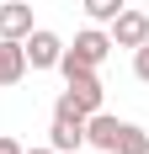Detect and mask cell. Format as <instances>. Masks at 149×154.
<instances>
[{
  "instance_id": "cell-11",
  "label": "cell",
  "mask_w": 149,
  "mask_h": 154,
  "mask_svg": "<svg viewBox=\"0 0 149 154\" xmlns=\"http://www.w3.org/2000/svg\"><path fill=\"white\" fill-rule=\"evenodd\" d=\"M133 75L149 85V43H138V48H133Z\"/></svg>"
},
{
  "instance_id": "cell-12",
  "label": "cell",
  "mask_w": 149,
  "mask_h": 154,
  "mask_svg": "<svg viewBox=\"0 0 149 154\" xmlns=\"http://www.w3.org/2000/svg\"><path fill=\"white\" fill-rule=\"evenodd\" d=\"M0 154H21V143H16V138H5V133H0Z\"/></svg>"
},
{
  "instance_id": "cell-1",
  "label": "cell",
  "mask_w": 149,
  "mask_h": 154,
  "mask_svg": "<svg viewBox=\"0 0 149 154\" xmlns=\"http://www.w3.org/2000/svg\"><path fill=\"white\" fill-rule=\"evenodd\" d=\"M48 143L59 154H74V149H85V112L74 106L69 96H59L53 101V122H48Z\"/></svg>"
},
{
  "instance_id": "cell-4",
  "label": "cell",
  "mask_w": 149,
  "mask_h": 154,
  "mask_svg": "<svg viewBox=\"0 0 149 154\" xmlns=\"http://www.w3.org/2000/svg\"><path fill=\"white\" fill-rule=\"evenodd\" d=\"M21 48H27V69H59V59H64V37L48 27H32L21 37Z\"/></svg>"
},
{
  "instance_id": "cell-13",
  "label": "cell",
  "mask_w": 149,
  "mask_h": 154,
  "mask_svg": "<svg viewBox=\"0 0 149 154\" xmlns=\"http://www.w3.org/2000/svg\"><path fill=\"white\" fill-rule=\"evenodd\" d=\"M21 154H59V149H53V143H48V149H21Z\"/></svg>"
},
{
  "instance_id": "cell-2",
  "label": "cell",
  "mask_w": 149,
  "mask_h": 154,
  "mask_svg": "<svg viewBox=\"0 0 149 154\" xmlns=\"http://www.w3.org/2000/svg\"><path fill=\"white\" fill-rule=\"evenodd\" d=\"M59 75H64V96H69L74 106L85 112H101V101H106V91H101V80H96V69H85V64H69V59H59Z\"/></svg>"
},
{
  "instance_id": "cell-9",
  "label": "cell",
  "mask_w": 149,
  "mask_h": 154,
  "mask_svg": "<svg viewBox=\"0 0 149 154\" xmlns=\"http://www.w3.org/2000/svg\"><path fill=\"white\" fill-rule=\"evenodd\" d=\"M117 154H149V133L138 122H122V133H117Z\"/></svg>"
},
{
  "instance_id": "cell-5",
  "label": "cell",
  "mask_w": 149,
  "mask_h": 154,
  "mask_svg": "<svg viewBox=\"0 0 149 154\" xmlns=\"http://www.w3.org/2000/svg\"><path fill=\"white\" fill-rule=\"evenodd\" d=\"M138 43H149V11H128L122 5L112 16V48H138Z\"/></svg>"
},
{
  "instance_id": "cell-6",
  "label": "cell",
  "mask_w": 149,
  "mask_h": 154,
  "mask_svg": "<svg viewBox=\"0 0 149 154\" xmlns=\"http://www.w3.org/2000/svg\"><path fill=\"white\" fill-rule=\"evenodd\" d=\"M117 133H122V122L112 117V112H90V117H85V143H90V149L117 154Z\"/></svg>"
},
{
  "instance_id": "cell-3",
  "label": "cell",
  "mask_w": 149,
  "mask_h": 154,
  "mask_svg": "<svg viewBox=\"0 0 149 154\" xmlns=\"http://www.w3.org/2000/svg\"><path fill=\"white\" fill-rule=\"evenodd\" d=\"M106 53H112V32H101V27H85V32H74V43H64V59L85 64V69H101Z\"/></svg>"
},
{
  "instance_id": "cell-8",
  "label": "cell",
  "mask_w": 149,
  "mask_h": 154,
  "mask_svg": "<svg viewBox=\"0 0 149 154\" xmlns=\"http://www.w3.org/2000/svg\"><path fill=\"white\" fill-rule=\"evenodd\" d=\"M32 32V5L27 0H5L0 5V37H27Z\"/></svg>"
},
{
  "instance_id": "cell-10",
  "label": "cell",
  "mask_w": 149,
  "mask_h": 154,
  "mask_svg": "<svg viewBox=\"0 0 149 154\" xmlns=\"http://www.w3.org/2000/svg\"><path fill=\"white\" fill-rule=\"evenodd\" d=\"M80 5H85V16H90V21H112V16H117L128 0H80Z\"/></svg>"
},
{
  "instance_id": "cell-7",
  "label": "cell",
  "mask_w": 149,
  "mask_h": 154,
  "mask_svg": "<svg viewBox=\"0 0 149 154\" xmlns=\"http://www.w3.org/2000/svg\"><path fill=\"white\" fill-rule=\"evenodd\" d=\"M27 80V48L21 37H0V85H21Z\"/></svg>"
}]
</instances>
